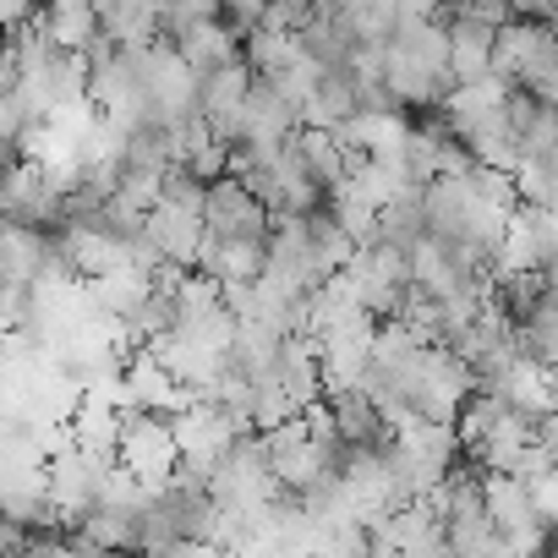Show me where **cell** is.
Masks as SVG:
<instances>
[{"mask_svg":"<svg viewBox=\"0 0 558 558\" xmlns=\"http://www.w3.org/2000/svg\"><path fill=\"white\" fill-rule=\"evenodd\" d=\"M197 225L219 241H263L268 235V208L235 181V175H219L203 186V208H197Z\"/></svg>","mask_w":558,"mask_h":558,"instance_id":"6da1fadb","label":"cell"},{"mask_svg":"<svg viewBox=\"0 0 558 558\" xmlns=\"http://www.w3.org/2000/svg\"><path fill=\"white\" fill-rule=\"evenodd\" d=\"M324 405H329V422H335V433H340L345 449H384L395 438V422L362 389H329Z\"/></svg>","mask_w":558,"mask_h":558,"instance_id":"7a4b0ae2","label":"cell"},{"mask_svg":"<svg viewBox=\"0 0 558 558\" xmlns=\"http://www.w3.org/2000/svg\"><path fill=\"white\" fill-rule=\"evenodd\" d=\"M246 83H252V72L241 66V56L192 72V110H197V121H219V116H230V110L246 99Z\"/></svg>","mask_w":558,"mask_h":558,"instance_id":"3957f363","label":"cell"},{"mask_svg":"<svg viewBox=\"0 0 558 558\" xmlns=\"http://www.w3.org/2000/svg\"><path fill=\"white\" fill-rule=\"evenodd\" d=\"M143 241L159 252V263L192 268V252H197V241H203V225H197V214H181V208L154 203L148 219H143Z\"/></svg>","mask_w":558,"mask_h":558,"instance_id":"277c9868","label":"cell"},{"mask_svg":"<svg viewBox=\"0 0 558 558\" xmlns=\"http://www.w3.org/2000/svg\"><path fill=\"white\" fill-rule=\"evenodd\" d=\"M34 12H39V23H45V34H50L56 50H72V56H77V50L99 34L94 0H34Z\"/></svg>","mask_w":558,"mask_h":558,"instance_id":"5b68a950","label":"cell"},{"mask_svg":"<svg viewBox=\"0 0 558 558\" xmlns=\"http://www.w3.org/2000/svg\"><path fill=\"white\" fill-rule=\"evenodd\" d=\"M181 165H186V175H197V181L208 186V181H219V175H225L230 148H225L203 121H192V126H186V154H181Z\"/></svg>","mask_w":558,"mask_h":558,"instance_id":"8992f818","label":"cell"},{"mask_svg":"<svg viewBox=\"0 0 558 558\" xmlns=\"http://www.w3.org/2000/svg\"><path fill=\"white\" fill-rule=\"evenodd\" d=\"M159 203H165V208H181V214H197V208H203V181L186 175V165H170V170L159 175Z\"/></svg>","mask_w":558,"mask_h":558,"instance_id":"52a82bcc","label":"cell"}]
</instances>
